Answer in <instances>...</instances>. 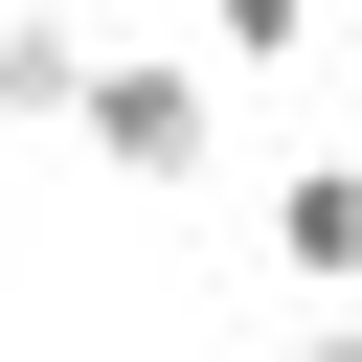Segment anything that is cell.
Segmentation results:
<instances>
[{
	"instance_id": "cell-3",
	"label": "cell",
	"mask_w": 362,
	"mask_h": 362,
	"mask_svg": "<svg viewBox=\"0 0 362 362\" xmlns=\"http://www.w3.org/2000/svg\"><path fill=\"white\" fill-rule=\"evenodd\" d=\"M68 90H90V23H0V136H68Z\"/></svg>"
},
{
	"instance_id": "cell-4",
	"label": "cell",
	"mask_w": 362,
	"mask_h": 362,
	"mask_svg": "<svg viewBox=\"0 0 362 362\" xmlns=\"http://www.w3.org/2000/svg\"><path fill=\"white\" fill-rule=\"evenodd\" d=\"M294 362H362V317H317V339H294Z\"/></svg>"
},
{
	"instance_id": "cell-2",
	"label": "cell",
	"mask_w": 362,
	"mask_h": 362,
	"mask_svg": "<svg viewBox=\"0 0 362 362\" xmlns=\"http://www.w3.org/2000/svg\"><path fill=\"white\" fill-rule=\"evenodd\" d=\"M272 272H294V294H362V136L272 181Z\"/></svg>"
},
{
	"instance_id": "cell-1",
	"label": "cell",
	"mask_w": 362,
	"mask_h": 362,
	"mask_svg": "<svg viewBox=\"0 0 362 362\" xmlns=\"http://www.w3.org/2000/svg\"><path fill=\"white\" fill-rule=\"evenodd\" d=\"M68 158H90V181H204V158H226V90H204L181 45H90V90H68Z\"/></svg>"
}]
</instances>
